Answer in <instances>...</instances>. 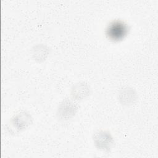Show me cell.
I'll return each mask as SVG.
<instances>
[{
    "instance_id": "1",
    "label": "cell",
    "mask_w": 158,
    "mask_h": 158,
    "mask_svg": "<svg viewBox=\"0 0 158 158\" xmlns=\"http://www.w3.org/2000/svg\"><path fill=\"white\" fill-rule=\"evenodd\" d=\"M128 31V25L121 20H115L112 22L107 27L106 34L107 36L114 41L123 39Z\"/></svg>"
}]
</instances>
